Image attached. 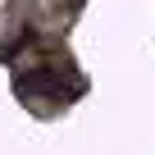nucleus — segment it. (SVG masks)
I'll return each instance as SVG.
<instances>
[{
	"label": "nucleus",
	"instance_id": "nucleus-1",
	"mask_svg": "<svg viewBox=\"0 0 155 155\" xmlns=\"http://www.w3.org/2000/svg\"><path fill=\"white\" fill-rule=\"evenodd\" d=\"M14 91H18L23 101H37V96H64V87H59V68L37 64V68L14 73Z\"/></svg>",
	"mask_w": 155,
	"mask_h": 155
}]
</instances>
